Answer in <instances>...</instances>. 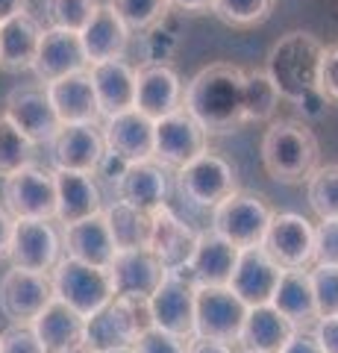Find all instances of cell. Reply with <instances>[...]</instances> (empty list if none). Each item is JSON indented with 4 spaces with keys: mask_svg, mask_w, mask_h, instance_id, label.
Masks as SVG:
<instances>
[{
    "mask_svg": "<svg viewBox=\"0 0 338 353\" xmlns=\"http://www.w3.org/2000/svg\"><path fill=\"white\" fill-rule=\"evenodd\" d=\"M103 215H106L109 230H112L118 250L147 248V239H150V215L147 212H141V209L129 206L124 201H112L103 209Z\"/></svg>",
    "mask_w": 338,
    "mask_h": 353,
    "instance_id": "obj_34",
    "label": "cell"
},
{
    "mask_svg": "<svg viewBox=\"0 0 338 353\" xmlns=\"http://www.w3.org/2000/svg\"><path fill=\"white\" fill-rule=\"evenodd\" d=\"M171 9H180L185 15H203L212 12V0H168Z\"/></svg>",
    "mask_w": 338,
    "mask_h": 353,
    "instance_id": "obj_49",
    "label": "cell"
},
{
    "mask_svg": "<svg viewBox=\"0 0 338 353\" xmlns=\"http://www.w3.org/2000/svg\"><path fill=\"white\" fill-rule=\"evenodd\" d=\"M41 41V24L30 12H21L0 24V68L3 71H27L36 62Z\"/></svg>",
    "mask_w": 338,
    "mask_h": 353,
    "instance_id": "obj_33",
    "label": "cell"
},
{
    "mask_svg": "<svg viewBox=\"0 0 338 353\" xmlns=\"http://www.w3.org/2000/svg\"><path fill=\"white\" fill-rule=\"evenodd\" d=\"M115 189H118V201L154 215L165 206V194H168L165 165H159L156 159L129 162L121 168V176L115 180Z\"/></svg>",
    "mask_w": 338,
    "mask_h": 353,
    "instance_id": "obj_22",
    "label": "cell"
},
{
    "mask_svg": "<svg viewBox=\"0 0 338 353\" xmlns=\"http://www.w3.org/2000/svg\"><path fill=\"white\" fill-rule=\"evenodd\" d=\"M97 6H101L97 0H45V15L50 27L83 32V27L97 12Z\"/></svg>",
    "mask_w": 338,
    "mask_h": 353,
    "instance_id": "obj_40",
    "label": "cell"
},
{
    "mask_svg": "<svg viewBox=\"0 0 338 353\" xmlns=\"http://www.w3.org/2000/svg\"><path fill=\"white\" fill-rule=\"evenodd\" d=\"M53 180H56V221L62 227L103 212V194L94 183V174L56 168Z\"/></svg>",
    "mask_w": 338,
    "mask_h": 353,
    "instance_id": "obj_26",
    "label": "cell"
},
{
    "mask_svg": "<svg viewBox=\"0 0 338 353\" xmlns=\"http://www.w3.org/2000/svg\"><path fill=\"white\" fill-rule=\"evenodd\" d=\"M83 50L89 65L109 62V59H124V53L129 48V30L121 18H118L106 3L97 6V12L80 32Z\"/></svg>",
    "mask_w": 338,
    "mask_h": 353,
    "instance_id": "obj_29",
    "label": "cell"
},
{
    "mask_svg": "<svg viewBox=\"0 0 338 353\" xmlns=\"http://www.w3.org/2000/svg\"><path fill=\"white\" fill-rule=\"evenodd\" d=\"M262 165L277 183H306L321 165L315 132L300 121H274L262 136Z\"/></svg>",
    "mask_w": 338,
    "mask_h": 353,
    "instance_id": "obj_3",
    "label": "cell"
},
{
    "mask_svg": "<svg viewBox=\"0 0 338 353\" xmlns=\"http://www.w3.org/2000/svg\"><path fill=\"white\" fill-rule=\"evenodd\" d=\"M9 259L15 268L50 274L53 265L62 259V239L50 221L41 218H15L12 241H9Z\"/></svg>",
    "mask_w": 338,
    "mask_h": 353,
    "instance_id": "obj_12",
    "label": "cell"
},
{
    "mask_svg": "<svg viewBox=\"0 0 338 353\" xmlns=\"http://www.w3.org/2000/svg\"><path fill=\"white\" fill-rule=\"evenodd\" d=\"M177 192L194 206L215 209L235 192V168L221 153L206 148L200 157L177 168Z\"/></svg>",
    "mask_w": 338,
    "mask_h": 353,
    "instance_id": "obj_7",
    "label": "cell"
},
{
    "mask_svg": "<svg viewBox=\"0 0 338 353\" xmlns=\"http://www.w3.org/2000/svg\"><path fill=\"white\" fill-rule=\"evenodd\" d=\"M50 283L53 294L83 318H92L97 309H103L115 297L109 268H94V265H85L71 256H62L53 265Z\"/></svg>",
    "mask_w": 338,
    "mask_h": 353,
    "instance_id": "obj_5",
    "label": "cell"
},
{
    "mask_svg": "<svg viewBox=\"0 0 338 353\" xmlns=\"http://www.w3.org/2000/svg\"><path fill=\"white\" fill-rule=\"evenodd\" d=\"M318 94L326 106H338V41L324 44L318 68Z\"/></svg>",
    "mask_w": 338,
    "mask_h": 353,
    "instance_id": "obj_42",
    "label": "cell"
},
{
    "mask_svg": "<svg viewBox=\"0 0 338 353\" xmlns=\"http://www.w3.org/2000/svg\"><path fill=\"white\" fill-rule=\"evenodd\" d=\"M244 353H259V350H244Z\"/></svg>",
    "mask_w": 338,
    "mask_h": 353,
    "instance_id": "obj_54",
    "label": "cell"
},
{
    "mask_svg": "<svg viewBox=\"0 0 338 353\" xmlns=\"http://www.w3.org/2000/svg\"><path fill=\"white\" fill-rule=\"evenodd\" d=\"M89 77H92L101 118H112L136 109V68L127 59L89 65Z\"/></svg>",
    "mask_w": 338,
    "mask_h": 353,
    "instance_id": "obj_23",
    "label": "cell"
},
{
    "mask_svg": "<svg viewBox=\"0 0 338 353\" xmlns=\"http://www.w3.org/2000/svg\"><path fill=\"white\" fill-rule=\"evenodd\" d=\"M315 265H338V218H324L315 227Z\"/></svg>",
    "mask_w": 338,
    "mask_h": 353,
    "instance_id": "obj_44",
    "label": "cell"
},
{
    "mask_svg": "<svg viewBox=\"0 0 338 353\" xmlns=\"http://www.w3.org/2000/svg\"><path fill=\"white\" fill-rule=\"evenodd\" d=\"M30 327L47 353H62V350L77 347L85 341V318L74 312L56 294L50 297V303L36 315V321Z\"/></svg>",
    "mask_w": 338,
    "mask_h": 353,
    "instance_id": "obj_28",
    "label": "cell"
},
{
    "mask_svg": "<svg viewBox=\"0 0 338 353\" xmlns=\"http://www.w3.org/2000/svg\"><path fill=\"white\" fill-rule=\"evenodd\" d=\"M62 250L71 259L94 265V268H109L118 248H115L112 230L106 224V215L97 212L92 218L77 221V224H68L62 230Z\"/></svg>",
    "mask_w": 338,
    "mask_h": 353,
    "instance_id": "obj_24",
    "label": "cell"
},
{
    "mask_svg": "<svg viewBox=\"0 0 338 353\" xmlns=\"http://www.w3.org/2000/svg\"><path fill=\"white\" fill-rule=\"evenodd\" d=\"M27 3L30 0H0V24L21 15V12H27Z\"/></svg>",
    "mask_w": 338,
    "mask_h": 353,
    "instance_id": "obj_51",
    "label": "cell"
},
{
    "mask_svg": "<svg viewBox=\"0 0 338 353\" xmlns=\"http://www.w3.org/2000/svg\"><path fill=\"white\" fill-rule=\"evenodd\" d=\"M185 353H233V345L215 341V339H203V336H191L185 341Z\"/></svg>",
    "mask_w": 338,
    "mask_h": 353,
    "instance_id": "obj_48",
    "label": "cell"
},
{
    "mask_svg": "<svg viewBox=\"0 0 338 353\" xmlns=\"http://www.w3.org/2000/svg\"><path fill=\"white\" fill-rule=\"evenodd\" d=\"M262 248L279 268H312L315 265V227L297 212H274Z\"/></svg>",
    "mask_w": 338,
    "mask_h": 353,
    "instance_id": "obj_13",
    "label": "cell"
},
{
    "mask_svg": "<svg viewBox=\"0 0 338 353\" xmlns=\"http://www.w3.org/2000/svg\"><path fill=\"white\" fill-rule=\"evenodd\" d=\"M150 324L147 301H129V297H112L103 309H97L92 318H85V341L92 353L129 347L138 333H145Z\"/></svg>",
    "mask_w": 338,
    "mask_h": 353,
    "instance_id": "obj_4",
    "label": "cell"
},
{
    "mask_svg": "<svg viewBox=\"0 0 338 353\" xmlns=\"http://www.w3.org/2000/svg\"><path fill=\"white\" fill-rule=\"evenodd\" d=\"M3 115L12 121V124L24 132V136L32 141V145H45V141H53L56 132L62 130V121L53 109L50 97L45 92L41 83H24L15 85L12 92L6 94L3 103Z\"/></svg>",
    "mask_w": 338,
    "mask_h": 353,
    "instance_id": "obj_11",
    "label": "cell"
},
{
    "mask_svg": "<svg viewBox=\"0 0 338 353\" xmlns=\"http://www.w3.org/2000/svg\"><path fill=\"white\" fill-rule=\"evenodd\" d=\"M0 353H47L30 324H12L0 333Z\"/></svg>",
    "mask_w": 338,
    "mask_h": 353,
    "instance_id": "obj_45",
    "label": "cell"
},
{
    "mask_svg": "<svg viewBox=\"0 0 338 353\" xmlns=\"http://www.w3.org/2000/svg\"><path fill=\"white\" fill-rule=\"evenodd\" d=\"M62 353H92V350L85 347V345H77V347H68V350H62Z\"/></svg>",
    "mask_w": 338,
    "mask_h": 353,
    "instance_id": "obj_52",
    "label": "cell"
},
{
    "mask_svg": "<svg viewBox=\"0 0 338 353\" xmlns=\"http://www.w3.org/2000/svg\"><path fill=\"white\" fill-rule=\"evenodd\" d=\"M3 206L12 218H56V180L53 171L24 165L3 180Z\"/></svg>",
    "mask_w": 338,
    "mask_h": 353,
    "instance_id": "obj_10",
    "label": "cell"
},
{
    "mask_svg": "<svg viewBox=\"0 0 338 353\" xmlns=\"http://www.w3.org/2000/svg\"><path fill=\"white\" fill-rule=\"evenodd\" d=\"M242 80L244 68L215 62L194 74L182 88V109L203 127L206 136H230L244 124Z\"/></svg>",
    "mask_w": 338,
    "mask_h": 353,
    "instance_id": "obj_1",
    "label": "cell"
},
{
    "mask_svg": "<svg viewBox=\"0 0 338 353\" xmlns=\"http://www.w3.org/2000/svg\"><path fill=\"white\" fill-rule=\"evenodd\" d=\"M309 277H312L318 318L338 315V265H312Z\"/></svg>",
    "mask_w": 338,
    "mask_h": 353,
    "instance_id": "obj_41",
    "label": "cell"
},
{
    "mask_svg": "<svg viewBox=\"0 0 338 353\" xmlns=\"http://www.w3.org/2000/svg\"><path fill=\"white\" fill-rule=\"evenodd\" d=\"M206 132L185 109H177L156 121L154 127V159L165 168H182L185 162L206 150Z\"/></svg>",
    "mask_w": 338,
    "mask_h": 353,
    "instance_id": "obj_14",
    "label": "cell"
},
{
    "mask_svg": "<svg viewBox=\"0 0 338 353\" xmlns=\"http://www.w3.org/2000/svg\"><path fill=\"white\" fill-rule=\"evenodd\" d=\"M185 341L189 339L171 336L159 327H147L145 333L136 336V341L129 347H133V353H185Z\"/></svg>",
    "mask_w": 338,
    "mask_h": 353,
    "instance_id": "obj_43",
    "label": "cell"
},
{
    "mask_svg": "<svg viewBox=\"0 0 338 353\" xmlns=\"http://www.w3.org/2000/svg\"><path fill=\"white\" fill-rule=\"evenodd\" d=\"M194 294H198V283H194L185 268H173L165 274L159 289L147 297V312L150 324L165 330L171 336L191 339L194 336Z\"/></svg>",
    "mask_w": 338,
    "mask_h": 353,
    "instance_id": "obj_8",
    "label": "cell"
},
{
    "mask_svg": "<svg viewBox=\"0 0 338 353\" xmlns=\"http://www.w3.org/2000/svg\"><path fill=\"white\" fill-rule=\"evenodd\" d=\"M279 353H324V347L318 345V339H315L309 327H300V330H294V336L282 345Z\"/></svg>",
    "mask_w": 338,
    "mask_h": 353,
    "instance_id": "obj_47",
    "label": "cell"
},
{
    "mask_svg": "<svg viewBox=\"0 0 338 353\" xmlns=\"http://www.w3.org/2000/svg\"><path fill=\"white\" fill-rule=\"evenodd\" d=\"M85 68H89V59H85L80 32L56 30V27L41 30L39 53H36V62H32V71H36L41 85L59 80L65 74L85 71Z\"/></svg>",
    "mask_w": 338,
    "mask_h": 353,
    "instance_id": "obj_21",
    "label": "cell"
},
{
    "mask_svg": "<svg viewBox=\"0 0 338 353\" xmlns=\"http://www.w3.org/2000/svg\"><path fill=\"white\" fill-rule=\"evenodd\" d=\"M154 127H156V121H150L138 109L103 118L101 136H103L106 153L121 159L124 165L154 159Z\"/></svg>",
    "mask_w": 338,
    "mask_h": 353,
    "instance_id": "obj_17",
    "label": "cell"
},
{
    "mask_svg": "<svg viewBox=\"0 0 338 353\" xmlns=\"http://www.w3.org/2000/svg\"><path fill=\"white\" fill-rule=\"evenodd\" d=\"M282 268L268 256V250L256 245V248H244L238 250L233 277H230V289L244 301V306H259V303H271L274 289L279 283Z\"/></svg>",
    "mask_w": 338,
    "mask_h": 353,
    "instance_id": "obj_18",
    "label": "cell"
},
{
    "mask_svg": "<svg viewBox=\"0 0 338 353\" xmlns=\"http://www.w3.org/2000/svg\"><path fill=\"white\" fill-rule=\"evenodd\" d=\"M136 109L159 121L182 109V80L171 65L147 62L136 71Z\"/></svg>",
    "mask_w": 338,
    "mask_h": 353,
    "instance_id": "obj_19",
    "label": "cell"
},
{
    "mask_svg": "<svg viewBox=\"0 0 338 353\" xmlns=\"http://www.w3.org/2000/svg\"><path fill=\"white\" fill-rule=\"evenodd\" d=\"M106 6L124 21L129 32L154 30L171 12L168 0H106Z\"/></svg>",
    "mask_w": 338,
    "mask_h": 353,
    "instance_id": "obj_37",
    "label": "cell"
},
{
    "mask_svg": "<svg viewBox=\"0 0 338 353\" xmlns=\"http://www.w3.org/2000/svg\"><path fill=\"white\" fill-rule=\"evenodd\" d=\"M235 259L238 248H233L224 236L209 230V233H198L189 262L180 265V268H185V274L198 285H226L233 277Z\"/></svg>",
    "mask_w": 338,
    "mask_h": 353,
    "instance_id": "obj_27",
    "label": "cell"
},
{
    "mask_svg": "<svg viewBox=\"0 0 338 353\" xmlns=\"http://www.w3.org/2000/svg\"><path fill=\"white\" fill-rule=\"evenodd\" d=\"M53 145V165L62 171L97 174L106 159L103 136L94 124H62Z\"/></svg>",
    "mask_w": 338,
    "mask_h": 353,
    "instance_id": "obj_20",
    "label": "cell"
},
{
    "mask_svg": "<svg viewBox=\"0 0 338 353\" xmlns=\"http://www.w3.org/2000/svg\"><path fill=\"white\" fill-rule=\"evenodd\" d=\"M306 197L312 212L324 218H338V162L318 165L306 180Z\"/></svg>",
    "mask_w": 338,
    "mask_h": 353,
    "instance_id": "obj_36",
    "label": "cell"
},
{
    "mask_svg": "<svg viewBox=\"0 0 338 353\" xmlns=\"http://www.w3.org/2000/svg\"><path fill=\"white\" fill-rule=\"evenodd\" d=\"M194 241H198V233L185 227L168 206H162L159 212L150 215L147 248L162 259V265H165L168 271H173V268H180V265L189 262L191 250H194Z\"/></svg>",
    "mask_w": 338,
    "mask_h": 353,
    "instance_id": "obj_30",
    "label": "cell"
},
{
    "mask_svg": "<svg viewBox=\"0 0 338 353\" xmlns=\"http://www.w3.org/2000/svg\"><path fill=\"white\" fill-rule=\"evenodd\" d=\"M312 333L318 339V345L324 347V353H338V315L318 318L312 327Z\"/></svg>",
    "mask_w": 338,
    "mask_h": 353,
    "instance_id": "obj_46",
    "label": "cell"
},
{
    "mask_svg": "<svg viewBox=\"0 0 338 353\" xmlns=\"http://www.w3.org/2000/svg\"><path fill=\"white\" fill-rule=\"evenodd\" d=\"M271 9H274V0H212V12L235 30L262 24L271 15Z\"/></svg>",
    "mask_w": 338,
    "mask_h": 353,
    "instance_id": "obj_39",
    "label": "cell"
},
{
    "mask_svg": "<svg viewBox=\"0 0 338 353\" xmlns=\"http://www.w3.org/2000/svg\"><path fill=\"white\" fill-rule=\"evenodd\" d=\"M247 306L230 285H198L194 294V336L233 345L242 333Z\"/></svg>",
    "mask_w": 338,
    "mask_h": 353,
    "instance_id": "obj_9",
    "label": "cell"
},
{
    "mask_svg": "<svg viewBox=\"0 0 338 353\" xmlns=\"http://www.w3.org/2000/svg\"><path fill=\"white\" fill-rule=\"evenodd\" d=\"M294 327L286 315H279L271 303H259V306H247L242 333L238 341L244 345V350H259V353H279L282 345L294 336Z\"/></svg>",
    "mask_w": 338,
    "mask_h": 353,
    "instance_id": "obj_32",
    "label": "cell"
},
{
    "mask_svg": "<svg viewBox=\"0 0 338 353\" xmlns=\"http://www.w3.org/2000/svg\"><path fill=\"white\" fill-rule=\"evenodd\" d=\"M12 224H15V218L6 212V206H0V259L9 253V241H12Z\"/></svg>",
    "mask_w": 338,
    "mask_h": 353,
    "instance_id": "obj_50",
    "label": "cell"
},
{
    "mask_svg": "<svg viewBox=\"0 0 338 353\" xmlns=\"http://www.w3.org/2000/svg\"><path fill=\"white\" fill-rule=\"evenodd\" d=\"M274 218V209L265 197L253 192H233L224 197L212 212V230L218 236H224L233 248H256L268 233V224Z\"/></svg>",
    "mask_w": 338,
    "mask_h": 353,
    "instance_id": "obj_6",
    "label": "cell"
},
{
    "mask_svg": "<svg viewBox=\"0 0 338 353\" xmlns=\"http://www.w3.org/2000/svg\"><path fill=\"white\" fill-rule=\"evenodd\" d=\"M53 283L50 274L15 268L3 274L0 280V312L12 324H32L36 315L50 303Z\"/></svg>",
    "mask_w": 338,
    "mask_h": 353,
    "instance_id": "obj_15",
    "label": "cell"
},
{
    "mask_svg": "<svg viewBox=\"0 0 338 353\" xmlns=\"http://www.w3.org/2000/svg\"><path fill=\"white\" fill-rule=\"evenodd\" d=\"M45 92H47L62 124H94L97 127V121H103L101 109H97V97H94V88H92L89 68L65 74L59 80L47 83Z\"/></svg>",
    "mask_w": 338,
    "mask_h": 353,
    "instance_id": "obj_25",
    "label": "cell"
},
{
    "mask_svg": "<svg viewBox=\"0 0 338 353\" xmlns=\"http://www.w3.org/2000/svg\"><path fill=\"white\" fill-rule=\"evenodd\" d=\"M279 92L265 68H244L242 80V115L247 121H271L279 106Z\"/></svg>",
    "mask_w": 338,
    "mask_h": 353,
    "instance_id": "obj_35",
    "label": "cell"
},
{
    "mask_svg": "<svg viewBox=\"0 0 338 353\" xmlns=\"http://www.w3.org/2000/svg\"><path fill=\"white\" fill-rule=\"evenodd\" d=\"M165 274L168 268L150 248L118 250L112 265H109L115 297H129V301H147L165 280Z\"/></svg>",
    "mask_w": 338,
    "mask_h": 353,
    "instance_id": "obj_16",
    "label": "cell"
},
{
    "mask_svg": "<svg viewBox=\"0 0 338 353\" xmlns=\"http://www.w3.org/2000/svg\"><path fill=\"white\" fill-rule=\"evenodd\" d=\"M32 157H36V145L6 115H0V180L30 165Z\"/></svg>",
    "mask_w": 338,
    "mask_h": 353,
    "instance_id": "obj_38",
    "label": "cell"
},
{
    "mask_svg": "<svg viewBox=\"0 0 338 353\" xmlns=\"http://www.w3.org/2000/svg\"><path fill=\"white\" fill-rule=\"evenodd\" d=\"M103 353H133V347H115V350H103Z\"/></svg>",
    "mask_w": 338,
    "mask_h": 353,
    "instance_id": "obj_53",
    "label": "cell"
},
{
    "mask_svg": "<svg viewBox=\"0 0 338 353\" xmlns=\"http://www.w3.org/2000/svg\"><path fill=\"white\" fill-rule=\"evenodd\" d=\"M271 306L279 315H286L294 327H312L318 321V306H315L309 268H288V271L282 268L274 297H271Z\"/></svg>",
    "mask_w": 338,
    "mask_h": 353,
    "instance_id": "obj_31",
    "label": "cell"
},
{
    "mask_svg": "<svg viewBox=\"0 0 338 353\" xmlns=\"http://www.w3.org/2000/svg\"><path fill=\"white\" fill-rule=\"evenodd\" d=\"M321 53L324 44L312 32L303 30H291L286 36H279V41H274L265 71L274 80L282 101L297 106H309L312 101L324 103V97L318 94Z\"/></svg>",
    "mask_w": 338,
    "mask_h": 353,
    "instance_id": "obj_2",
    "label": "cell"
}]
</instances>
